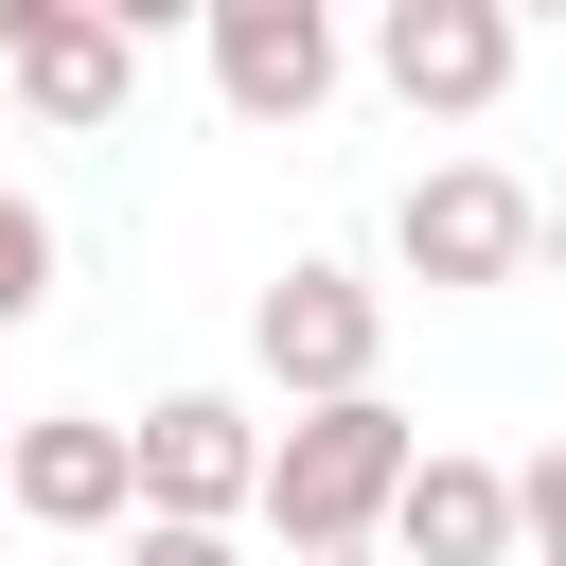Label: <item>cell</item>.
Segmentation results:
<instances>
[{
  "instance_id": "6da1fadb",
  "label": "cell",
  "mask_w": 566,
  "mask_h": 566,
  "mask_svg": "<svg viewBox=\"0 0 566 566\" xmlns=\"http://www.w3.org/2000/svg\"><path fill=\"white\" fill-rule=\"evenodd\" d=\"M407 460H424V424H407L389 389H354V407H283V424H265V495H248V531H265L283 566L389 548V495H407Z\"/></svg>"
},
{
  "instance_id": "7a4b0ae2",
  "label": "cell",
  "mask_w": 566,
  "mask_h": 566,
  "mask_svg": "<svg viewBox=\"0 0 566 566\" xmlns=\"http://www.w3.org/2000/svg\"><path fill=\"white\" fill-rule=\"evenodd\" d=\"M531 230H548V195H531L513 159H424V177L389 195V265H407L424 301H478V283H531Z\"/></svg>"
},
{
  "instance_id": "3957f363",
  "label": "cell",
  "mask_w": 566,
  "mask_h": 566,
  "mask_svg": "<svg viewBox=\"0 0 566 566\" xmlns=\"http://www.w3.org/2000/svg\"><path fill=\"white\" fill-rule=\"evenodd\" d=\"M248 371H265L283 407H354V389L389 371V283L336 265V248H301V265L248 301Z\"/></svg>"
},
{
  "instance_id": "277c9868",
  "label": "cell",
  "mask_w": 566,
  "mask_h": 566,
  "mask_svg": "<svg viewBox=\"0 0 566 566\" xmlns=\"http://www.w3.org/2000/svg\"><path fill=\"white\" fill-rule=\"evenodd\" d=\"M124 460H142V531H248V495H265V407H248V389H159V407L124 424Z\"/></svg>"
},
{
  "instance_id": "5b68a950",
  "label": "cell",
  "mask_w": 566,
  "mask_h": 566,
  "mask_svg": "<svg viewBox=\"0 0 566 566\" xmlns=\"http://www.w3.org/2000/svg\"><path fill=\"white\" fill-rule=\"evenodd\" d=\"M124 88H142V18L124 0H0V106L88 142V124H124Z\"/></svg>"
},
{
  "instance_id": "8992f818",
  "label": "cell",
  "mask_w": 566,
  "mask_h": 566,
  "mask_svg": "<svg viewBox=\"0 0 566 566\" xmlns=\"http://www.w3.org/2000/svg\"><path fill=\"white\" fill-rule=\"evenodd\" d=\"M195 53H212V106L230 124H318L336 71H354V35L318 0H195Z\"/></svg>"
},
{
  "instance_id": "52a82bcc",
  "label": "cell",
  "mask_w": 566,
  "mask_h": 566,
  "mask_svg": "<svg viewBox=\"0 0 566 566\" xmlns=\"http://www.w3.org/2000/svg\"><path fill=\"white\" fill-rule=\"evenodd\" d=\"M513 0H389L371 18V71H389V106H424V124H495L513 106Z\"/></svg>"
},
{
  "instance_id": "ba28073f",
  "label": "cell",
  "mask_w": 566,
  "mask_h": 566,
  "mask_svg": "<svg viewBox=\"0 0 566 566\" xmlns=\"http://www.w3.org/2000/svg\"><path fill=\"white\" fill-rule=\"evenodd\" d=\"M0 513H18V531H142V460H124V424H106V407H18Z\"/></svg>"
},
{
  "instance_id": "9c48e42d",
  "label": "cell",
  "mask_w": 566,
  "mask_h": 566,
  "mask_svg": "<svg viewBox=\"0 0 566 566\" xmlns=\"http://www.w3.org/2000/svg\"><path fill=\"white\" fill-rule=\"evenodd\" d=\"M389 566H513V460L424 442L407 495H389Z\"/></svg>"
},
{
  "instance_id": "30bf717a",
  "label": "cell",
  "mask_w": 566,
  "mask_h": 566,
  "mask_svg": "<svg viewBox=\"0 0 566 566\" xmlns=\"http://www.w3.org/2000/svg\"><path fill=\"white\" fill-rule=\"evenodd\" d=\"M35 301H53V212H35L18 177H0V336H18Z\"/></svg>"
},
{
  "instance_id": "8fae6325",
  "label": "cell",
  "mask_w": 566,
  "mask_h": 566,
  "mask_svg": "<svg viewBox=\"0 0 566 566\" xmlns=\"http://www.w3.org/2000/svg\"><path fill=\"white\" fill-rule=\"evenodd\" d=\"M513 566H566V442L513 460Z\"/></svg>"
},
{
  "instance_id": "7c38bea8",
  "label": "cell",
  "mask_w": 566,
  "mask_h": 566,
  "mask_svg": "<svg viewBox=\"0 0 566 566\" xmlns=\"http://www.w3.org/2000/svg\"><path fill=\"white\" fill-rule=\"evenodd\" d=\"M124 566H248V531H124Z\"/></svg>"
},
{
  "instance_id": "4fadbf2b",
  "label": "cell",
  "mask_w": 566,
  "mask_h": 566,
  "mask_svg": "<svg viewBox=\"0 0 566 566\" xmlns=\"http://www.w3.org/2000/svg\"><path fill=\"white\" fill-rule=\"evenodd\" d=\"M531 265H548V283H566V195H548V230H531Z\"/></svg>"
},
{
  "instance_id": "5bb4252c",
  "label": "cell",
  "mask_w": 566,
  "mask_h": 566,
  "mask_svg": "<svg viewBox=\"0 0 566 566\" xmlns=\"http://www.w3.org/2000/svg\"><path fill=\"white\" fill-rule=\"evenodd\" d=\"M336 566H389V548H336Z\"/></svg>"
},
{
  "instance_id": "9a60e30c",
  "label": "cell",
  "mask_w": 566,
  "mask_h": 566,
  "mask_svg": "<svg viewBox=\"0 0 566 566\" xmlns=\"http://www.w3.org/2000/svg\"><path fill=\"white\" fill-rule=\"evenodd\" d=\"M0 460H18V407H0Z\"/></svg>"
}]
</instances>
